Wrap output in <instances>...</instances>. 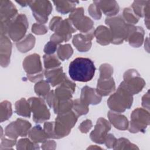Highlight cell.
Returning a JSON list of instances; mask_svg holds the SVG:
<instances>
[{"mask_svg":"<svg viewBox=\"0 0 150 150\" xmlns=\"http://www.w3.org/2000/svg\"><path fill=\"white\" fill-rule=\"evenodd\" d=\"M44 76L52 87L59 86L67 77L61 66L52 69H45Z\"/></svg>","mask_w":150,"mask_h":150,"instance_id":"obj_21","label":"cell"},{"mask_svg":"<svg viewBox=\"0 0 150 150\" xmlns=\"http://www.w3.org/2000/svg\"><path fill=\"white\" fill-rule=\"evenodd\" d=\"M110 129V122L104 118H99L96 122L94 129L90 134V139L97 144H104L105 137Z\"/></svg>","mask_w":150,"mask_h":150,"instance_id":"obj_15","label":"cell"},{"mask_svg":"<svg viewBox=\"0 0 150 150\" xmlns=\"http://www.w3.org/2000/svg\"><path fill=\"white\" fill-rule=\"evenodd\" d=\"M148 1H134L131 5V8L135 15L139 18L144 17L145 6Z\"/></svg>","mask_w":150,"mask_h":150,"instance_id":"obj_39","label":"cell"},{"mask_svg":"<svg viewBox=\"0 0 150 150\" xmlns=\"http://www.w3.org/2000/svg\"><path fill=\"white\" fill-rule=\"evenodd\" d=\"M95 148H97V149H101V148H100V147H98V146H90V147H88L87 149H95Z\"/></svg>","mask_w":150,"mask_h":150,"instance_id":"obj_53","label":"cell"},{"mask_svg":"<svg viewBox=\"0 0 150 150\" xmlns=\"http://www.w3.org/2000/svg\"><path fill=\"white\" fill-rule=\"evenodd\" d=\"M18 15L16 6L11 1L0 0L1 35H7V29L9 24Z\"/></svg>","mask_w":150,"mask_h":150,"instance_id":"obj_10","label":"cell"},{"mask_svg":"<svg viewBox=\"0 0 150 150\" xmlns=\"http://www.w3.org/2000/svg\"><path fill=\"white\" fill-rule=\"evenodd\" d=\"M44 98L46 100V103H47L48 105L52 108L54 98V91L53 90H51L49 91V93L44 97Z\"/></svg>","mask_w":150,"mask_h":150,"instance_id":"obj_50","label":"cell"},{"mask_svg":"<svg viewBox=\"0 0 150 150\" xmlns=\"http://www.w3.org/2000/svg\"><path fill=\"white\" fill-rule=\"evenodd\" d=\"M30 6L32 15L39 23L44 24L48 21V16L52 11V5L49 1H30Z\"/></svg>","mask_w":150,"mask_h":150,"instance_id":"obj_13","label":"cell"},{"mask_svg":"<svg viewBox=\"0 0 150 150\" xmlns=\"http://www.w3.org/2000/svg\"><path fill=\"white\" fill-rule=\"evenodd\" d=\"M115 90V83L112 76H99L96 91L101 97L107 96Z\"/></svg>","mask_w":150,"mask_h":150,"instance_id":"obj_20","label":"cell"},{"mask_svg":"<svg viewBox=\"0 0 150 150\" xmlns=\"http://www.w3.org/2000/svg\"><path fill=\"white\" fill-rule=\"evenodd\" d=\"M94 37V30L87 33H79L73 36L72 42L77 50L80 52L88 51L92 45L91 40Z\"/></svg>","mask_w":150,"mask_h":150,"instance_id":"obj_16","label":"cell"},{"mask_svg":"<svg viewBox=\"0 0 150 150\" xmlns=\"http://www.w3.org/2000/svg\"><path fill=\"white\" fill-rule=\"evenodd\" d=\"M0 118L1 122L10 118L12 115L11 103L7 100L2 101L0 105Z\"/></svg>","mask_w":150,"mask_h":150,"instance_id":"obj_32","label":"cell"},{"mask_svg":"<svg viewBox=\"0 0 150 150\" xmlns=\"http://www.w3.org/2000/svg\"><path fill=\"white\" fill-rule=\"evenodd\" d=\"M32 32L37 35H44L47 33V28L44 24L35 23L32 26Z\"/></svg>","mask_w":150,"mask_h":150,"instance_id":"obj_42","label":"cell"},{"mask_svg":"<svg viewBox=\"0 0 150 150\" xmlns=\"http://www.w3.org/2000/svg\"><path fill=\"white\" fill-rule=\"evenodd\" d=\"M30 1H16V2H17L18 4H19L21 6H23L25 7L28 5H29Z\"/></svg>","mask_w":150,"mask_h":150,"instance_id":"obj_52","label":"cell"},{"mask_svg":"<svg viewBox=\"0 0 150 150\" xmlns=\"http://www.w3.org/2000/svg\"><path fill=\"white\" fill-rule=\"evenodd\" d=\"M150 115L149 111L142 108L135 109L131 114V121L128 131L131 133H144L149 125Z\"/></svg>","mask_w":150,"mask_h":150,"instance_id":"obj_6","label":"cell"},{"mask_svg":"<svg viewBox=\"0 0 150 150\" xmlns=\"http://www.w3.org/2000/svg\"><path fill=\"white\" fill-rule=\"evenodd\" d=\"M12 43L6 35H1L0 42V62L3 67H7L10 63L12 53Z\"/></svg>","mask_w":150,"mask_h":150,"instance_id":"obj_18","label":"cell"},{"mask_svg":"<svg viewBox=\"0 0 150 150\" xmlns=\"http://www.w3.org/2000/svg\"><path fill=\"white\" fill-rule=\"evenodd\" d=\"M50 87L49 82L47 80H42L36 83L34 87V90L36 94L43 98L49 93L50 91Z\"/></svg>","mask_w":150,"mask_h":150,"instance_id":"obj_34","label":"cell"},{"mask_svg":"<svg viewBox=\"0 0 150 150\" xmlns=\"http://www.w3.org/2000/svg\"><path fill=\"white\" fill-rule=\"evenodd\" d=\"M28 101L30 104L31 111L33 112V120L34 122L41 123L50 118V111L42 98L30 97Z\"/></svg>","mask_w":150,"mask_h":150,"instance_id":"obj_12","label":"cell"},{"mask_svg":"<svg viewBox=\"0 0 150 150\" xmlns=\"http://www.w3.org/2000/svg\"><path fill=\"white\" fill-rule=\"evenodd\" d=\"M57 47V45L51 41H49L45 45L43 51L45 54H52L56 51Z\"/></svg>","mask_w":150,"mask_h":150,"instance_id":"obj_45","label":"cell"},{"mask_svg":"<svg viewBox=\"0 0 150 150\" xmlns=\"http://www.w3.org/2000/svg\"><path fill=\"white\" fill-rule=\"evenodd\" d=\"M15 112L18 115L28 118L30 117L32 111L30 104L25 98L18 100L15 104Z\"/></svg>","mask_w":150,"mask_h":150,"instance_id":"obj_30","label":"cell"},{"mask_svg":"<svg viewBox=\"0 0 150 150\" xmlns=\"http://www.w3.org/2000/svg\"><path fill=\"white\" fill-rule=\"evenodd\" d=\"M43 129L49 138L56 139L54 132V122H45L43 126Z\"/></svg>","mask_w":150,"mask_h":150,"instance_id":"obj_43","label":"cell"},{"mask_svg":"<svg viewBox=\"0 0 150 150\" xmlns=\"http://www.w3.org/2000/svg\"><path fill=\"white\" fill-rule=\"evenodd\" d=\"M28 135L29 138L36 144L42 143L49 138L44 129L39 125H35L30 129Z\"/></svg>","mask_w":150,"mask_h":150,"instance_id":"obj_27","label":"cell"},{"mask_svg":"<svg viewBox=\"0 0 150 150\" xmlns=\"http://www.w3.org/2000/svg\"><path fill=\"white\" fill-rule=\"evenodd\" d=\"M100 9L101 11L108 17L115 16L120 11V7L115 1H94Z\"/></svg>","mask_w":150,"mask_h":150,"instance_id":"obj_24","label":"cell"},{"mask_svg":"<svg viewBox=\"0 0 150 150\" xmlns=\"http://www.w3.org/2000/svg\"><path fill=\"white\" fill-rule=\"evenodd\" d=\"M72 110L78 116L86 115L89 111L88 105L83 102L80 98H77L73 100Z\"/></svg>","mask_w":150,"mask_h":150,"instance_id":"obj_36","label":"cell"},{"mask_svg":"<svg viewBox=\"0 0 150 150\" xmlns=\"http://www.w3.org/2000/svg\"><path fill=\"white\" fill-rule=\"evenodd\" d=\"M28 21L25 14H18L9 24L7 29V35L13 41L18 42L25 36L28 28Z\"/></svg>","mask_w":150,"mask_h":150,"instance_id":"obj_7","label":"cell"},{"mask_svg":"<svg viewBox=\"0 0 150 150\" xmlns=\"http://www.w3.org/2000/svg\"><path fill=\"white\" fill-rule=\"evenodd\" d=\"M149 4L150 1H148L144 10V16L145 17V24L148 29H149Z\"/></svg>","mask_w":150,"mask_h":150,"instance_id":"obj_48","label":"cell"},{"mask_svg":"<svg viewBox=\"0 0 150 150\" xmlns=\"http://www.w3.org/2000/svg\"><path fill=\"white\" fill-rule=\"evenodd\" d=\"M23 67L27 74L28 80L33 83L38 82L43 79V70L40 57L37 53L26 56L23 61Z\"/></svg>","mask_w":150,"mask_h":150,"instance_id":"obj_5","label":"cell"},{"mask_svg":"<svg viewBox=\"0 0 150 150\" xmlns=\"http://www.w3.org/2000/svg\"><path fill=\"white\" fill-rule=\"evenodd\" d=\"M142 106L148 111L149 110V91L144 94L142 98Z\"/></svg>","mask_w":150,"mask_h":150,"instance_id":"obj_49","label":"cell"},{"mask_svg":"<svg viewBox=\"0 0 150 150\" xmlns=\"http://www.w3.org/2000/svg\"><path fill=\"white\" fill-rule=\"evenodd\" d=\"M114 149H139V148L135 144L131 143L128 139L120 138L113 147Z\"/></svg>","mask_w":150,"mask_h":150,"instance_id":"obj_38","label":"cell"},{"mask_svg":"<svg viewBox=\"0 0 150 150\" xmlns=\"http://www.w3.org/2000/svg\"><path fill=\"white\" fill-rule=\"evenodd\" d=\"M16 149L18 150L39 149L40 147L38 144L33 142L30 138H22L16 142Z\"/></svg>","mask_w":150,"mask_h":150,"instance_id":"obj_35","label":"cell"},{"mask_svg":"<svg viewBox=\"0 0 150 150\" xmlns=\"http://www.w3.org/2000/svg\"><path fill=\"white\" fill-rule=\"evenodd\" d=\"M93 124L90 120L87 119L83 121L79 125V129L81 133L86 134L92 128Z\"/></svg>","mask_w":150,"mask_h":150,"instance_id":"obj_44","label":"cell"},{"mask_svg":"<svg viewBox=\"0 0 150 150\" xmlns=\"http://www.w3.org/2000/svg\"><path fill=\"white\" fill-rule=\"evenodd\" d=\"M50 41L56 43V45H59L60 43L63 42L64 40H63V39L60 35H59L58 34H57L56 33H54L50 36Z\"/></svg>","mask_w":150,"mask_h":150,"instance_id":"obj_51","label":"cell"},{"mask_svg":"<svg viewBox=\"0 0 150 150\" xmlns=\"http://www.w3.org/2000/svg\"><path fill=\"white\" fill-rule=\"evenodd\" d=\"M78 115L73 110L58 114L54 122V132L56 139H60L67 136L75 125Z\"/></svg>","mask_w":150,"mask_h":150,"instance_id":"obj_4","label":"cell"},{"mask_svg":"<svg viewBox=\"0 0 150 150\" xmlns=\"http://www.w3.org/2000/svg\"><path fill=\"white\" fill-rule=\"evenodd\" d=\"M55 54L43 55V62L45 69H52L61 66V62Z\"/></svg>","mask_w":150,"mask_h":150,"instance_id":"obj_33","label":"cell"},{"mask_svg":"<svg viewBox=\"0 0 150 150\" xmlns=\"http://www.w3.org/2000/svg\"><path fill=\"white\" fill-rule=\"evenodd\" d=\"M76 86V84L67 77L54 91L55 97L60 100L71 99Z\"/></svg>","mask_w":150,"mask_h":150,"instance_id":"obj_17","label":"cell"},{"mask_svg":"<svg viewBox=\"0 0 150 150\" xmlns=\"http://www.w3.org/2000/svg\"><path fill=\"white\" fill-rule=\"evenodd\" d=\"M105 23L110 27L112 36L111 43L120 45L127 40L128 34V24L127 23L121 15L107 17Z\"/></svg>","mask_w":150,"mask_h":150,"instance_id":"obj_3","label":"cell"},{"mask_svg":"<svg viewBox=\"0 0 150 150\" xmlns=\"http://www.w3.org/2000/svg\"><path fill=\"white\" fill-rule=\"evenodd\" d=\"M1 141L0 144V149H12V147L16 144V139H8L5 137H1Z\"/></svg>","mask_w":150,"mask_h":150,"instance_id":"obj_41","label":"cell"},{"mask_svg":"<svg viewBox=\"0 0 150 150\" xmlns=\"http://www.w3.org/2000/svg\"><path fill=\"white\" fill-rule=\"evenodd\" d=\"M122 17L127 23L130 25H134L138 23L139 19V18L135 15L131 7L124 9Z\"/></svg>","mask_w":150,"mask_h":150,"instance_id":"obj_37","label":"cell"},{"mask_svg":"<svg viewBox=\"0 0 150 150\" xmlns=\"http://www.w3.org/2000/svg\"><path fill=\"white\" fill-rule=\"evenodd\" d=\"M53 4L56 11L62 14H67L71 12L76 8L79 1H54Z\"/></svg>","mask_w":150,"mask_h":150,"instance_id":"obj_29","label":"cell"},{"mask_svg":"<svg viewBox=\"0 0 150 150\" xmlns=\"http://www.w3.org/2000/svg\"><path fill=\"white\" fill-rule=\"evenodd\" d=\"M107 116L109 122L115 128L122 131L128 129L129 121L125 115L121 114L120 112L110 110L108 112Z\"/></svg>","mask_w":150,"mask_h":150,"instance_id":"obj_23","label":"cell"},{"mask_svg":"<svg viewBox=\"0 0 150 150\" xmlns=\"http://www.w3.org/2000/svg\"><path fill=\"white\" fill-rule=\"evenodd\" d=\"M73 53V49L70 44L60 45L57 49V56L62 61L69 59Z\"/></svg>","mask_w":150,"mask_h":150,"instance_id":"obj_31","label":"cell"},{"mask_svg":"<svg viewBox=\"0 0 150 150\" xmlns=\"http://www.w3.org/2000/svg\"><path fill=\"white\" fill-rule=\"evenodd\" d=\"M144 35L145 32L142 27L128 24V34L126 41L128 42L130 46L139 47L144 42Z\"/></svg>","mask_w":150,"mask_h":150,"instance_id":"obj_19","label":"cell"},{"mask_svg":"<svg viewBox=\"0 0 150 150\" xmlns=\"http://www.w3.org/2000/svg\"><path fill=\"white\" fill-rule=\"evenodd\" d=\"M124 80L120 85L124 87L132 95L137 94L145 86L146 83L138 71L131 69L127 70L123 76Z\"/></svg>","mask_w":150,"mask_h":150,"instance_id":"obj_8","label":"cell"},{"mask_svg":"<svg viewBox=\"0 0 150 150\" xmlns=\"http://www.w3.org/2000/svg\"><path fill=\"white\" fill-rule=\"evenodd\" d=\"M80 98L87 105H97L101 102L102 97L98 94L96 89L86 86L81 89Z\"/></svg>","mask_w":150,"mask_h":150,"instance_id":"obj_22","label":"cell"},{"mask_svg":"<svg viewBox=\"0 0 150 150\" xmlns=\"http://www.w3.org/2000/svg\"><path fill=\"white\" fill-rule=\"evenodd\" d=\"M31 124L22 118H18L11 122L5 129V134L11 139H16L18 137H26L31 128Z\"/></svg>","mask_w":150,"mask_h":150,"instance_id":"obj_14","label":"cell"},{"mask_svg":"<svg viewBox=\"0 0 150 150\" xmlns=\"http://www.w3.org/2000/svg\"><path fill=\"white\" fill-rule=\"evenodd\" d=\"M94 36L97 42L102 46H106L111 43L112 36L109 28L100 25L94 30Z\"/></svg>","mask_w":150,"mask_h":150,"instance_id":"obj_25","label":"cell"},{"mask_svg":"<svg viewBox=\"0 0 150 150\" xmlns=\"http://www.w3.org/2000/svg\"><path fill=\"white\" fill-rule=\"evenodd\" d=\"M49 27L52 31L60 35L66 42L70 39L72 33L77 30L69 18L63 19L58 16L51 19Z\"/></svg>","mask_w":150,"mask_h":150,"instance_id":"obj_9","label":"cell"},{"mask_svg":"<svg viewBox=\"0 0 150 150\" xmlns=\"http://www.w3.org/2000/svg\"><path fill=\"white\" fill-rule=\"evenodd\" d=\"M56 142L53 140H46L42 142L41 148L42 149H55L56 148Z\"/></svg>","mask_w":150,"mask_h":150,"instance_id":"obj_47","label":"cell"},{"mask_svg":"<svg viewBox=\"0 0 150 150\" xmlns=\"http://www.w3.org/2000/svg\"><path fill=\"white\" fill-rule=\"evenodd\" d=\"M88 11L90 15L94 19L99 20L101 19L102 16V12L98 6L94 2L88 6Z\"/></svg>","mask_w":150,"mask_h":150,"instance_id":"obj_40","label":"cell"},{"mask_svg":"<svg viewBox=\"0 0 150 150\" xmlns=\"http://www.w3.org/2000/svg\"><path fill=\"white\" fill-rule=\"evenodd\" d=\"M117 138L114 136V135L112 134H108L105 137L104 144L108 148H113L117 142Z\"/></svg>","mask_w":150,"mask_h":150,"instance_id":"obj_46","label":"cell"},{"mask_svg":"<svg viewBox=\"0 0 150 150\" xmlns=\"http://www.w3.org/2000/svg\"><path fill=\"white\" fill-rule=\"evenodd\" d=\"M96 67L94 62L88 58L77 57L69 64V73L74 81L87 82L94 77Z\"/></svg>","mask_w":150,"mask_h":150,"instance_id":"obj_1","label":"cell"},{"mask_svg":"<svg viewBox=\"0 0 150 150\" xmlns=\"http://www.w3.org/2000/svg\"><path fill=\"white\" fill-rule=\"evenodd\" d=\"M69 19L76 30L81 33H87L94 29V22L88 16L84 15V9L82 7L75 8L69 15Z\"/></svg>","mask_w":150,"mask_h":150,"instance_id":"obj_11","label":"cell"},{"mask_svg":"<svg viewBox=\"0 0 150 150\" xmlns=\"http://www.w3.org/2000/svg\"><path fill=\"white\" fill-rule=\"evenodd\" d=\"M132 95L124 87L120 85L117 91L111 94L107 100V105L110 110L123 112L126 109H129L133 103Z\"/></svg>","mask_w":150,"mask_h":150,"instance_id":"obj_2","label":"cell"},{"mask_svg":"<svg viewBox=\"0 0 150 150\" xmlns=\"http://www.w3.org/2000/svg\"><path fill=\"white\" fill-rule=\"evenodd\" d=\"M73 104V100L72 99L69 100H60L55 97L52 105L54 112L56 114H60L67 112L72 110Z\"/></svg>","mask_w":150,"mask_h":150,"instance_id":"obj_26","label":"cell"},{"mask_svg":"<svg viewBox=\"0 0 150 150\" xmlns=\"http://www.w3.org/2000/svg\"><path fill=\"white\" fill-rule=\"evenodd\" d=\"M35 42V37L31 33H29L24 37L21 40L16 42V46L20 52L26 53L34 47Z\"/></svg>","mask_w":150,"mask_h":150,"instance_id":"obj_28","label":"cell"}]
</instances>
